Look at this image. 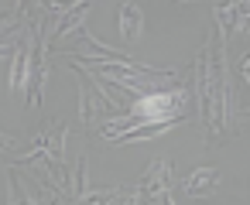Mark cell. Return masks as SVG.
I'll return each instance as SVG.
<instances>
[{"label": "cell", "mask_w": 250, "mask_h": 205, "mask_svg": "<svg viewBox=\"0 0 250 205\" xmlns=\"http://www.w3.org/2000/svg\"><path fill=\"white\" fill-rule=\"evenodd\" d=\"M185 106H188V93L182 86H175V89H161V93H147V96L134 99L127 116L134 120V127H141V123H182Z\"/></svg>", "instance_id": "6da1fadb"}, {"label": "cell", "mask_w": 250, "mask_h": 205, "mask_svg": "<svg viewBox=\"0 0 250 205\" xmlns=\"http://www.w3.org/2000/svg\"><path fill=\"white\" fill-rule=\"evenodd\" d=\"M69 69L79 75V116H83V127H86V130H93L100 116H117V113H120V110L103 96V89L93 82V75H89L83 65L69 62Z\"/></svg>", "instance_id": "7a4b0ae2"}, {"label": "cell", "mask_w": 250, "mask_h": 205, "mask_svg": "<svg viewBox=\"0 0 250 205\" xmlns=\"http://www.w3.org/2000/svg\"><path fill=\"white\" fill-rule=\"evenodd\" d=\"M165 195H171V161L161 157V161H154V164L144 168L141 181L130 188L127 205H154V202H161Z\"/></svg>", "instance_id": "3957f363"}, {"label": "cell", "mask_w": 250, "mask_h": 205, "mask_svg": "<svg viewBox=\"0 0 250 205\" xmlns=\"http://www.w3.org/2000/svg\"><path fill=\"white\" fill-rule=\"evenodd\" d=\"M65 137H69V127L62 120H48L35 130L31 137V147L24 154H38V157H48V161H62V150H65Z\"/></svg>", "instance_id": "277c9868"}, {"label": "cell", "mask_w": 250, "mask_h": 205, "mask_svg": "<svg viewBox=\"0 0 250 205\" xmlns=\"http://www.w3.org/2000/svg\"><path fill=\"white\" fill-rule=\"evenodd\" d=\"M212 18L219 24V38L223 41H233L240 31H243V21H247V4H216L212 7Z\"/></svg>", "instance_id": "5b68a950"}, {"label": "cell", "mask_w": 250, "mask_h": 205, "mask_svg": "<svg viewBox=\"0 0 250 205\" xmlns=\"http://www.w3.org/2000/svg\"><path fill=\"white\" fill-rule=\"evenodd\" d=\"M89 14V4L86 0H79V4H69L59 18H55V28H52V35H48V48H55V45H62V38H69L76 28H83V18Z\"/></svg>", "instance_id": "8992f818"}, {"label": "cell", "mask_w": 250, "mask_h": 205, "mask_svg": "<svg viewBox=\"0 0 250 205\" xmlns=\"http://www.w3.org/2000/svg\"><path fill=\"white\" fill-rule=\"evenodd\" d=\"M11 75H7V89L11 96L21 93L28 86V21H24V35H18V45H14V55H11Z\"/></svg>", "instance_id": "52a82bcc"}, {"label": "cell", "mask_w": 250, "mask_h": 205, "mask_svg": "<svg viewBox=\"0 0 250 205\" xmlns=\"http://www.w3.org/2000/svg\"><path fill=\"white\" fill-rule=\"evenodd\" d=\"M219 188V171L216 168H195L185 181H182V191L188 198H212Z\"/></svg>", "instance_id": "ba28073f"}, {"label": "cell", "mask_w": 250, "mask_h": 205, "mask_svg": "<svg viewBox=\"0 0 250 205\" xmlns=\"http://www.w3.org/2000/svg\"><path fill=\"white\" fill-rule=\"evenodd\" d=\"M117 24H120V35L134 45V41H141V31H144V14H141V7L137 4H120L117 7Z\"/></svg>", "instance_id": "9c48e42d"}, {"label": "cell", "mask_w": 250, "mask_h": 205, "mask_svg": "<svg viewBox=\"0 0 250 205\" xmlns=\"http://www.w3.org/2000/svg\"><path fill=\"white\" fill-rule=\"evenodd\" d=\"M69 174H72V195H69V198H76V202L86 198V195H89V188H86V178H89V157L79 154V157H76V168H72Z\"/></svg>", "instance_id": "30bf717a"}, {"label": "cell", "mask_w": 250, "mask_h": 205, "mask_svg": "<svg viewBox=\"0 0 250 205\" xmlns=\"http://www.w3.org/2000/svg\"><path fill=\"white\" fill-rule=\"evenodd\" d=\"M7 205H35V198L24 191V181L18 171H7Z\"/></svg>", "instance_id": "8fae6325"}, {"label": "cell", "mask_w": 250, "mask_h": 205, "mask_svg": "<svg viewBox=\"0 0 250 205\" xmlns=\"http://www.w3.org/2000/svg\"><path fill=\"white\" fill-rule=\"evenodd\" d=\"M117 195V188H106V191H89L86 198H79V205H110Z\"/></svg>", "instance_id": "7c38bea8"}, {"label": "cell", "mask_w": 250, "mask_h": 205, "mask_svg": "<svg viewBox=\"0 0 250 205\" xmlns=\"http://www.w3.org/2000/svg\"><path fill=\"white\" fill-rule=\"evenodd\" d=\"M240 79H243V86L250 82V55H243V58H240Z\"/></svg>", "instance_id": "4fadbf2b"}, {"label": "cell", "mask_w": 250, "mask_h": 205, "mask_svg": "<svg viewBox=\"0 0 250 205\" xmlns=\"http://www.w3.org/2000/svg\"><path fill=\"white\" fill-rule=\"evenodd\" d=\"M14 144H18L14 137H7V133H0V147H14Z\"/></svg>", "instance_id": "5bb4252c"}, {"label": "cell", "mask_w": 250, "mask_h": 205, "mask_svg": "<svg viewBox=\"0 0 250 205\" xmlns=\"http://www.w3.org/2000/svg\"><path fill=\"white\" fill-rule=\"evenodd\" d=\"M48 205H69V198H62V195H52V202Z\"/></svg>", "instance_id": "9a60e30c"}, {"label": "cell", "mask_w": 250, "mask_h": 205, "mask_svg": "<svg viewBox=\"0 0 250 205\" xmlns=\"http://www.w3.org/2000/svg\"><path fill=\"white\" fill-rule=\"evenodd\" d=\"M7 55H14V48L11 45H0V58H7Z\"/></svg>", "instance_id": "2e32d148"}, {"label": "cell", "mask_w": 250, "mask_h": 205, "mask_svg": "<svg viewBox=\"0 0 250 205\" xmlns=\"http://www.w3.org/2000/svg\"><path fill=\"white\" fill-rule=\"evenodd\" d=\"M161 202H165V205H175V198H171V195H165V198H161Z\"/></svg>", "instance_id": "e0dca14e"}]
</instances>
